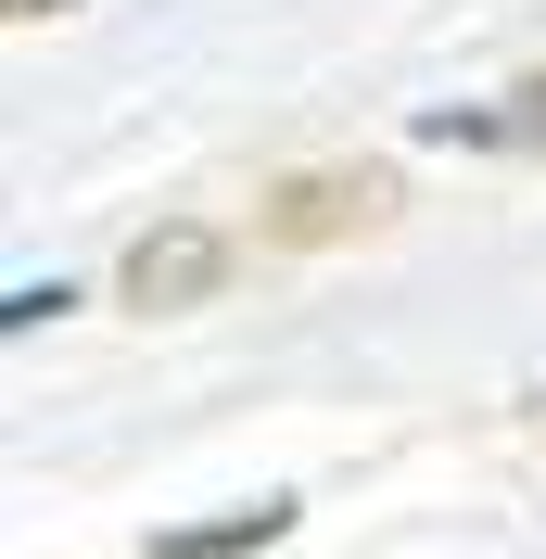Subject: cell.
Instances as JSON below:
<instances>
[{
    "label": "cell",
    "instance_id": "cell-1",
    "mask_svg": "<svg viewBox=\"0 0 546 559\" xmlns=\"http://www.w3.org/2000/svg\"><path fill=\"white\" fill-rule=\"evenodd\" d=\"M394 204H407L394 166H306V178H280L268 204H254V229L318 254V242H356V229H394Z\"/></svg>",
    "mask_w": 546,
    "mask_h": 559
},
{
    "label": "cell",
    "instance_id": "cell-2",
    "mask_svg": "<svg viewBox=\"0 0 546 559\" xmlns=\"http://www.w3.org/2000/svg\"><path fill=\"white\" fill-rule=\"evenodd\" d=\"M115 293H128L140 318L216 306V293H229V229H204V216H153V229L128 242V267H115Z\"/></svg>",
    "mask_w": 546,
    "mask_h": 559
},
{
    "label": "cell",
    "instance_id": "cell-3",
    "mask_svg": "<svg viewBox=\"0 0 546 559\" xmlns=\"http://www.w3.org/2000/svg\"><path fill=\"white\" fill-rule=\"evenodd\" d=\"M293 534V496H254L229 522H191V534H153V559H241V547H280Z\"/></svg>",
    "mask_w": 546,
    "mask_h": 559
},
{
    "label": "cell",
    "instance_id": "cell-4",
    "mask_svg": "<svg viewBox=\"0 0 546 559\" xmlns=\"http://www.w3.org/2000/svg\"><path fill=\"white\" fill-rule=\"evenodd\" d=\"M38 318H64V280H26V293L0 306V331H38Z\"/></svg>",
    "mask_w": 546,
    "mask_h": 559
},
{
    "label": "cell",
    "instance_id": "cell-5",
    "mask_svg": "<svg viewBox=\"0 0 546 559\" xmlns=\"http://www.w3.org/2000/svg\"><path fill=\"white\" fill-rule=\"evenodd\" d=\"M13 13H64V0H13Z\"/></svg>",
    "mask_w": 546,
    "mask_h": 559
},
{
    "label": "cell",
    "instance_id": "cell-6",
    "mask_svg": "<svg viewBox=\"0 0 546 559\" xmlns=\"http://www.w3.org/2000/svg\"><path fill=\"white\" fill-rule=\"evenodd\" d=\"M521 407H534V432H546V394H521Z\"/></svg>",
    "mask_w": 546,
    "mask_h": 559
}]
</instances>
